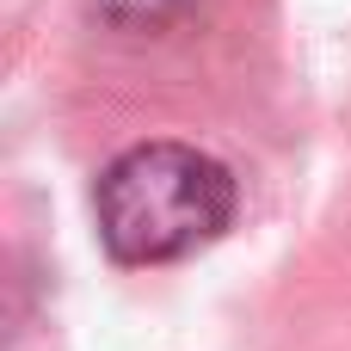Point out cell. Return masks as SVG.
Segmentation results:
<instances>
[{"label": "cell", "mask_w": 351, "mask_h": 351, "mask_svg": "<svg viewBox=\"0 0 351 351\" xmlns=\"http://www.w3.org/2000/svg\"><path fill=\"white\" fill-rule=\"evenodd\" d=\"M234 216V173L185 142H136L93 185V222L117 265H173Z\"/></svg>", "instance_id": "6da1fadb"}, {"label": "cell", "mask_w": 351, "mask_h": 351, "mask_svg": "<svg viewBox=\"0 0 351 351\" xmlns=\"http://www.w3.org/2000/svg\"><path fill=\"white\" fill-rule=\"evenodd\" d=\"M111 25H123V31H154V25H167L185 0H93Z\"/></svg>", "instance_id": "7a4b0ae2"}]
</instances>
